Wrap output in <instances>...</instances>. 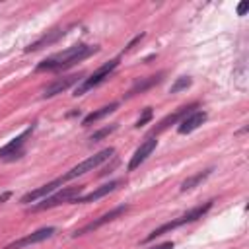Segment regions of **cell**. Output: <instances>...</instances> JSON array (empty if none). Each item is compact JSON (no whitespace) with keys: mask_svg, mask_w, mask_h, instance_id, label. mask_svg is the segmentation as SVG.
<instances>
[{"mask_svg":"<svg viewBox=\"0 0 249 249\" xmlns=\"http://www.w3.org/2000/svg\"><path fill=\"white\" fill-rule=\"evenodd\" d=\"M99 51L97 45H74L64 49L62 53H56L49 58H45L43 62L37 64V72H60V70H68L70 66L86 60L88 56L95 54Z\"/></svg>","mask_w":249,"mask_h":249,"instance_id":"6da1fadb","label":"cell"},{"mask_svg":"<svg viewBox=\"0 0 249 249\" xmlns=\"http://www.w3.org/2000/svg\"><path fill=\"white\" fill-rule=\"evenodd\" d=\"M212 204H214V200H206L204 204H198V206L191 208L189 212L181 214L179 218H175V220H171V222L161 224V226H160V228H156L152 233H148V235L144 237V241H142V243H150V241H154L156 237H161L163 233H169L171 230H177V228H181V226H185V224H191V222H195V220L202 218V216L212 208Z\"/></svg>","mask_w":249,"mask_h":249,"instance_id":"7a4b0ae2","label":"cell"},{"mask_svg":"<svg viewBox=\"0 0 249 249\" xmlns=\"http://www.w3.org/2000/svg\"><path fill=\"white\" fill-rule=\"evenodd\" d=\"M33 130H35V123H31V124H29L27 128H23L16 138H12L6 146H2V148H0V160H2V161H16V160L23 158V156H25V144H27V140L31 138Z\"/></svg>","mask_w":249,"mask_h":249,"instance_id":"3957f363","label":"cell"},{"mask_svg":"<svg viewBox=\"0 0 249 249\" xmlns=\"http://www.w3.org/2000/svg\"><path fill=\"white\" fill-rule=\"evenodd\" d=\"M113 154H115V150H113V148H103L101 152H97V154L89 156L88 160L80 161L78 165H74L68 173H64V175L60 177V181H62V183H66V181L76 179V177H80V175H84V173H88V171H93L95 167H99L101 163H105Z\"/></svg>","mask_w":249,"mask_h":249,"instance_id":"277c9868","label":"cell"},{"mask_svg":"<svg viewBox=\"0 0 249 249\" xmlns=\"http://www.w3.org/2000/svg\"><path fill=\"white\" fill-rule=\"evenodd\" d=\"M119 58H113V60H109V62H105L103 66H99L89 78H84L78 86H76V89H74V95H84L88 89H91V88H95V86H99L105 78H109V74L119 66Z\"/></svg>","mask_w":249,"mask_h":249,"instance_id":"5b68a950","label":"cell"},{"mask_svg":"<svg viewBox=\"0 0 249 249\" xmlns=\"http://www.w3.org/2000/svg\"><path fill=\"white\" fill-rule=\"evenodd\" d=\"M82 191H84L82 185H78V187H64L62 191H58V193H54L51 196H45L43 202L33 206V210H47V208H54V206H58L62 202H72L76 196L82 195Z\"/></svg>","mask_w":249,"mask_h":249,"instance_id":"8992f818","label":"cell"},{"mask_svg":"<svg viewBox=\"0 0 249 249\" xmlns=\"http://www.w3.org/2000/svg\"><path fill=\"white\" fill-rule=\"evenodd\" d=\"M128 210V204H121V206H115V208H111L109 212H105V214H101L99 218H95V220H91L89 224H86L84 228H80V230H76L74 233H72V237H80V235H86V233H91V231H95V230H99L101 226H105V224H109V222H113V220H117L119 216H123L124 212Z\"/></svg>","mask_w":249,"mask_h":249,"instance_id":"52a82bcc","label":"cell"},{"mask_svg":"<svg viewBox=\"0 0 249 249\" xmlns=\"http://www.w3.org/2000/svg\"><path fill=\"white\" fill-rule=\"evenodd\" d=\"M195 109H198V103H191V105H183V107H179V109H175L173 113H169L167 117H163L152 130H150V134L148 136H158L160 132H163L165 128H169L171 124H179L181 123V119H185L191 111H195Z\"/></svg>","mask_w":249,"mask_h":249,"instance_id":"ba28073f","label":"cell"},{"mask_svg":"<svg viewBox=\"0 0 249 249\" xmlns=\"http://www.w3.org/2000/svg\"><path fill=\"white\" fill-rule=\"evenodd\" d=\"M54 233H56V228H51V226H49V228H41V230H37V231L25 235V237H21V239H16V241L8 243L4 249H23V247H29V245H33V243H41V241L53 237Z\"/></svg>","mask_w":249,"mask_h":249,"instance_id":"9c48e42d","label":"cell"},{"mask_svg":"<svg viewBox=\"0 0 249 249\" xmlns=\"http://www.w3.org/2000/svg\"><path fill=\"white\" fill-rule=\"evenodd\" d=\"M156 146H158V138H156V136H148V138L136 148V152L132 154V158H130L126 169H128V171H134L136 167H140V163L146 161V158L156 150Z\"/></svg>","mask_w":249,"mask_h":249,"instance_id":"30bf717a","label":"cell"},{"mask_svg":"<svg viewBox=\"0 0 249 249\" xmlns=\"http://www.w3.org/2000/svg\"><path fill=\"white\" fill-rule=\"evenodd\" d=\"M119 185H121V181H109V183H105V185L97 187L95 191H91V193H88V195H80V196H76L72 202H74V204H88V202H95V200L103 198L105 195L113 193Z\"/></svg>","mask_w":249,"mask_h":249,"instance_id":"8fae6325","label":"cell"},{"mask_svg":"<svg viewBox=\"0 0 249 249\" xmlns=\"http://www.w3.org/2000/svg\"><path fill=\"white\" fill-rule=\"evenodd\" d=\"M82 80V76H78V74H72V76H66V78H58V80H54L51 86H47L45 88V91H43V99H49V97H54L56 93H62V91H66L68 88H72L74 84H78Z\"/></svg>","mask_w":249,"mask_h":249,"instance_id":"7c38bea8","label":"cell"},{"mask_svg":"<svg viewBox=\"0 0 249 249\" xmlns=\"http://www.w3.org/2000/svg\"><path fill=\"white\" fill-rule=\"evenodd\" d=\"M204 121H206V113H204L202 109H195V111H191L185 119H181L179 126H177V132H179V134H189V132L196 130Z\"/></svg>","mask_w":249,"mask_h":249,"instance_id":"4fadbf2b","label":"cell"},{"mask_svg":"<svg viewBox=\"0 0 249 249\" xmlns=\"http://www.w3.org/2000/svg\"><path fill=\"white\" fill-rule=\"evenodd\" d=\"M60 185H62V181H60V177H58V179H54V181H51V183H45V185H41V187H37V189L29 191L27 195H23V196H21V200H19V202H21V204L35 202V200H39V198L49 196L51 193H54Z\"/></svg>","mask_w":249,"mask_h":249,"instance_id":"5bb4252c","label":"cell"},{"mask_svg":"<svg viewBox=\"0 0 249 249\" xmlns=\"http://www.w3.org/2000/svg\"><path fill=\"white\" fill-rule=\"evenodd\" d=\"M66 35V29H53V31H47V35H43L41 39H37L35 43H31L25 51L27 53H31V51H39V49H43V47H49V45H53V43H56L60 37H64Z\"/></svg>","mask_w":249,"mask_h":249,"instance_id":"9a60e30c","label":"cell"},{"mask_svg":"<svg viewBox=\"0 0 249 249\" xmlns=\"http://www.w3.org/2000/svg\"><path fill=\"white\" fill-rule=\"evenodd\" d=\"M161 78H163V72H160V74H156V76H148V78H144V80L136 82V84L128 89V93H126L124 97L128 99V97H134V95H138V93H144V91H146V89H150L152 86L160 84V82H161Z\"/></svg>","mask_w":249,"mask_h":249,"instance_id":"2e32d148","label":"cell"},{"mask_svg":"<svg viewBox=\"0 0 249 249\" xmlns=\"http://www.w3.org/2000/svg\"><path fill=\"white\" fill-rule=\"evenodd\" d=\"M117 107H119V101H113V103H109V105H105V107H99L97 111H91L89 115H86V117L82 119V126H89L91 123H97L99 119H103V117L111 115L113 111H117Z\"/></svg>","mask_w":249,"mask_h":249,"instance_id":"e0dca14e","label":"cell"},{"mask_svg":"<svg viewBox=\"0 0 249 249\" xmlns=\"http://www.w3.org/2000/svg\"><path fill=\"white\" fill-rule=\"evenodd\" d=\"M214 169L212 167H208V169H202V171H198V173H195V175H191V177H187L183 183H181V191L185 193V191H191V189H195V187H198L210 173H212Z\"/></svg>","mask_w":249,"mask_h":249,"instance_id":"ac0fdd59","label":"cell"},{"mask_svg":"<svg viewBox=\"0 0 249 249\" xmlns=\"http://www.w3.org/2000/svg\"><path fill=\"white\" fill-rule=\"evenodd\" d=\"M117 126H119L117 123H113V124H109V126H103V128L95 130V132L89 136V140H91V142H101L105 136H109L111 132H115V130H117Z\"/></svg>","mask_w":249,"mask_h":249,"instance_id":"d6986e66","label":"cell"},{"mask_svg":"<svg viewBox=\"0 0 249 249\" xmlns=\"http://www.w3.org/2000/svg\"><path fill=\"white\" fill-rule=\"evenodd\" d=\"M191 84H193V80H191L189 76H181V78H177V80L171 84L169 93H177V91H181V89H187Z\"/></svg>","mask_w":249,"mask_h":249,"instance_id":"ffe728a7","label":"cell"},{"mask_svg":"<svg viewBox=\"0 0 249 249\" xmlns=\"http://www.w3.org/2000/svg\"><path fill=\"white\" fill-rule=\"evenodd\" d=\"M152 117H154L152 107H146V109L142 111V115H140V119L136 121V124H134V126H136V128H142L146 123H150V121H152Z\"/></svg>","mask_w":249,"mask_h":249,"instance_id":"44dd1931","label":"cell"},{"mask_svg":"<svg viewBox=\"0 0 249 249\" xmlns=\"http://www.w3.org/2000/svg\"><path fill=\"white\" fill-rule=\"evenodd\" d=\"M152 249H173V241H165V243H160V245H156V247H152Z\"/></svg>","mask_w":249,"mask_h":249,"instance_id":"7402d4cb","label":"cell"},{"mask_svg":"<svg viewBox=\"0 0 249 249\" xmlns=\"http://www.w3.org/2000/svg\"><path fill=\"white\" fill-rule=\"evenodd\" d=\"M245 12H247V2H241V4L237 6V14H239V16H243Z\"/></svg>","mask_w":249,"mask_h":249,"instance_id":"603a6c76","label":"cell"},{"mask_svg":"<svg viewBox=\"0 0 249 249\" xmlns=\"http://www.w3.org/2000/svg\"><path fill=\"white\" fill-rule=\"evenodd\" d=\"M8 196H10V193H4V195H2V196H0V202H4V200H6V198H8Z\"/></svg>","mask_w":249,"mask_h":249,"instance_id":"cb8c5ba5","label":"cell"}]
</instances>
